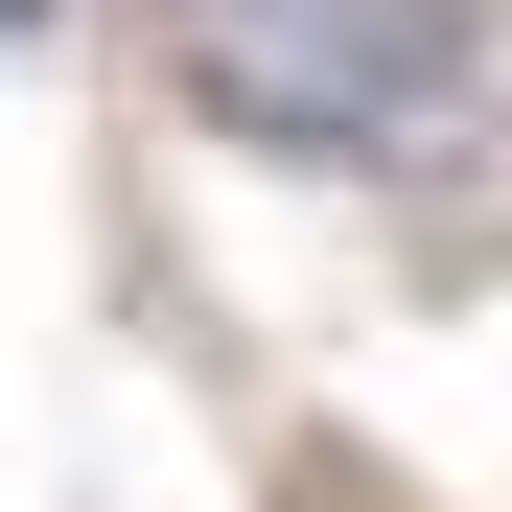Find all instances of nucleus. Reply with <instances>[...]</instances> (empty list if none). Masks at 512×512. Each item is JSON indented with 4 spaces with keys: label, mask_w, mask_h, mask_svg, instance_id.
Instances as JSON below:
<instances>
[{
    "label": "nucleus",
    "mask_w": 512,
    "mask_h": 512,
    "mask_svg": "<svg viewBox=\"0 0 512 512\" xmlns=\"http://www.w3.org/2000/svg\"><path fill=\"white\" fill-rule=\"evenodd\" d=\"M0 47H47V0H0Z\"/></svg>",
    "instance_id": "obj_2"
},
{
    "label": "nucleus",
    "mask_w": 512,
    "mask_h": 512,
    "mask_svg": "<svg viewBox=\"0 0 512 512\" xmlns=\"http://www.w3.org/2000/svg\"><path fill=\"white\" fill-rule=\"evenodd\" d=\"M466 24L443 0H163V94H187L233 163H396L419 117H443Z\"/></svg>",
    "instance_id": "obj_1"
}]
</instances>
